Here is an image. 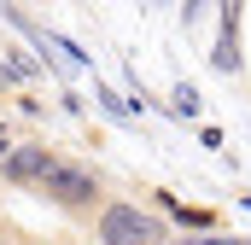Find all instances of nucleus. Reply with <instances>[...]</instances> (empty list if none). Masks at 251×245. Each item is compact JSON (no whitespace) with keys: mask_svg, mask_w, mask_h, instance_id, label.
Masks as SVG:
<instances>
[{"mask_svg":"<svg viewBox=\"0 0 251 245\" xmlns=\"http://www.w3.org/2000/svg\"><path fill=\"white\" fill-rule=\"evenodd\" d=\"M35 193H41L53 210H64V216H94V210L105 204V181H100V170L70 164V158H59V152L47 158V170H41Z\"/></svg>","mask_w":251,"mask_h":245,"instance_id":"f257e3e1","label":"nucleus"},{"mask_svg":"<svg viewBox=\"0 0 251 245\" xmlns=\"http://www.w3.org/2000/svg\"><path fill=\"white\" fill-rule=\"evenodd\" d=\"M94 240H111V245H158L170 240V222L158 216V210H140V204H128V198H117V204H105V210H94Z\"/></svg>","mask_w":251,"mask_h":245,"instance_id":"f03ea898","label":"nucleus"},{"mask_svg":"<svg viewBox=\"0 0 251 245\" xmlns=\"http://www.w3.org/2000/svg\"><path fill=\"white\" fill-rule=\"evenodd\" d=\"M47 140H12L6 146V158H0V181L6 187H35L41 181V170H47Z\"/></svg>","mask_w":251,"mask_h":245,"instance_id":"7ed1b4c3","label":"nucleus"},{"mask_svg":"<svg viewBox=\"0 0 251 245\" xmlns=\"http://www.w3.org/2000/svg\"><path fill=\"white\" fill-rule=\"evenodd\" d=\"M240 6L246 0H222V29H216V47H210V64L222 76H240Z\"/></svg>","mask_w":251,"mask_h":245,"instance_id":"20e7f679","label":"nucleus"},{"mask_svg":"<svg viewBox=\"0 0 251 245\" xmlns=\"http://www.w3.org/2000/svg\"><path fill=\"white\" fill-rule=\"evenodd\" d=\"M158 204H164V210H176V216H181L187 228H204V234H216V216H210V210H193V204H176L170 193H158Z\"/></svg>","mask_w":251,"mask_h":245,"instance_id":"39448f33","label":"nucleus"},{"mask_svg":"<svg viewBox=\"0 0 251 245\" xmlns=\"http://www.w3.org/2000/svg\"><path fill=\"white\" fill-rule=\"evenodd\" d=\"M199 111H204L199 88H193V82H181V88H176V117H199Z\"/></svg>","mask_w":251,"mask_h":245,"instance_id":"423d86ee","label":"nucleus"},{"mask_svg":"<svg viewBox=\"0 0 251 245\" xmlns=\"http://www.w3.org/2000/svg\"><path fill=\"white\" fill-rule=\"evenodd\" d=\"M6 146H12V140H6V128H0V158H6Z\"/></svg>","mask_w":251,"mask_h":245,"instance_id":"0eeeda50","label":"nucleus"}]
</instances>
